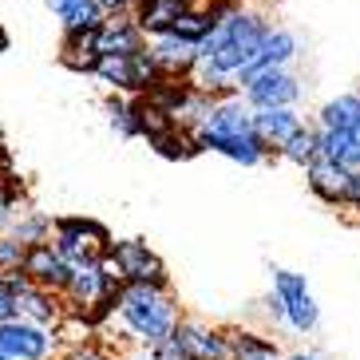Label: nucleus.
Returning <instances> with one entry per match:
<instances>
[{
  "label": "nucleus",
  "mask_w": 360,
  "mask_h": 360,
  "mask_svg": "<svg viewBox=\"0 0 360 360\" xmlns=\"http://www.w3.org/2000/svg\"><path fill=\"white\" fill-rule=\"evenodd\" d=\"M277 159H285V162H293V167H301L305 170L309 162L317 159V127L313 123H301V127L293 131V135L281 143V147L274 150Z\"/></svg>",
  "instance_id": "obj_24"
},
{
  "label": "nucleus",
  "mask_w": 360,
  "mask_h": 360,
  "mask_svg": "<svg viewBox=\"0 0 360 360\" xmlns=\"http://www.w3.org/2000/svg\"><path fill=\"white\" fill-rule=\"evenodd\" d=\"M8 48H12V36L4 32V28H0V52H8Z\"/></svg>",
  "instance_id": "obj_32"
},
{
  "label": "nucleus",
  "mask_w": 360,
  "mask_h": 360,
  "mask_svg": "<svg viewBox=\"0 0 360 360\" xmlns=\"http://www.w3.org/2000/svg\"><path fill=\"white\" fill-rule=\"evenodd\" d=\"M91 75H96L107 91H123V96H143V91H150L162 79L159 64L150 60L147 48L143 52H131V56H107L103 52L96 60V68H91Z\"/></svg>",
  "instance_id": "obj_4"
},
{
  "label": "nucleus",
  "mask_w": 360,
  "mask_h": 360,
  "mask_svg": "<svg viewBox=\"0 0 360 360\" xmlns=\"http://www.w3.org/2000/svg\"><path fill=\"white\" fill-rule=\"evenodd\" d=\"M345 206L360 210V170H349V186H345Z\"/></svg>",
  "instance_id": "obj_30"
},
{
  "label": "nucleus",
  "mask_w": 360,
  "mask_h": 360,
  "mask_svg": "<svg viewBox=\"0 0 360 360\" xmlns=\"http://www.w3.org/2000/svg\"><path fill=\"white\" fill-rule=\"evenodd\" d=\"M52 352V333L24 317L0 321V356L4 360H44Z\"/></svg>",
  "instance_id": "obj_9"
},
{
  "label": "nucleus",
  "mask_w": 360,
  "mask_h": 360,
  "mask_svg": "<svg viewBox=\"0 0 360 360\" xmlns=\"http://www.w3.org/2000/svg\"><path fill=\"white\" fill-rule=\"evenodd\" d=\"M16 317V293H12L8 285H4V277H0V321Z\"/></svg>",
  "instance_id": "obj_29"
},
{
  "label": "nucleus",
  "mask_w": 360,
  "mask_h": 360,
  "mask_svg": "<svg viewBox=\"0 0 360 360\" xmlns=\"http://www.w3.org/2000/svg\"><path fill=\"white\" fill-rule=\"evenodd\" d=\"M0 360H4V356H0Z\"/></svg>",
  "instance_id": "obj_37"
},
{
  "label": "nucleus",
  "mask_w": 360,
  "mask_h": 360,
  "mask_svg": "<svg viewBox=\"0 0 360 360\" xmlns=\"http://www.w3.org/2000/svg\"><path fill=\"white\" fill-rule=\"evenodd\" d=\"M147 48V36L135 24L131 12H107L103 24H99V56H131Z\"/></svg>",
  "instance_id": "obj_13"
},
{
  "label": "nucleus",
  "mask_w": 360,
  "mask_h": 360,
  "mask_svg": "<svg viewBox=\"0 0 360 360\" xmlns=\"http://www.w3.org/2000/svg\"><path fill=\"white\" fill-rule=\"evenodd\" d=\"M305 182L321 202L340 206V202H345V186H349V170L340 167V162L325 159V155H317V159L305 167Z\"/></svg>",
  "instance_id": "obj_15"
},
{
  "label": "nucleus",
  "mask_w": 360,
  "mask_h": 360,
  "mask_svg": "<svg viewBox=\"0 0 360 360\" xmlns=\"http://www.w3.org/2000/svg\"><path fill=\"white\" fill-rule=\"evenodd\" d=\"M24 257V242H16L8 230L0 233V269H16Z\"/></svg>",
  "instance_id": "obj_28"
},
{
  "label": "nucleus",
  "mask_w": 360,
  "mask_h": 360,
  "mask_svg": "<svg viewBox=\"0 0 360 360\" xmlns=\"http://www.w3.org/2000/svg\"><path fill=\"white\" fill-rule=\"evenodd\" d=\"M186 4H202V0H186Z\"/></svg>",
  "instance_id": "obj_34"
},
{
  "label": "nucleus",
  "mask_w": 360,
  "mask_h": 360,
  "mask_svg": "<svg viewBox=\"0 0 360 360\" xmlns=\"http://www.w3.org/2000/svg\"><path fill=\"white\" fill-rule=\"evenodd\" d=\"M103 115H107V127L115 131L119 139H139V123H135L131 96H123V91H107L103 96Z\"/></svg>",
  "instance_id": "obj_25"
},
{
  "label": "nucleus",
  "mask_w": 360,
  "mask_h": 360,
  "mask_svg": "<svg viewBox=\"0 0 360 360\" xmlns=\"http://www.w3.org/2000/svg\"><path fill=\"white\" fill-rule=\"evenodd\" d=\"M8 233L16 238V242L24 245H32V242H48L52 238V214H44V210H16L8 218Z\"/></svg>",
  "instance_id": "obj_23"
},
{
  "label": "nucleus",
  "mask_w": 360,
  "mask_h": 360,
  "mask_svg": "<svg viewBox=\"0 0 360 360\" xmlns=\"http://www.w3.org/2000/svg\"><path fill=\"white\" fill-rule=\"evenodd\" d=\"M107 265L119 274V281H139V285H155V289H167L170 277H167V265L159 262V254L150 250L147 242H139V238H123L107 245Z\"/></svg>",
  "instance_id": "obj_6"
},
{
  "label": "nucleus",
  "mask_w": 360,
  "mask_h": 360,
  "mask_svg": "<svg viewBox=\"0 0 360 360\" xmlns=\"http://www.w3.org/2000/svg\"><path fill=\"white\" fill-rule=\"evenodd\" d=\"M317 127H328V131H360V96H356V91H349V96L328 99V103L317 111Z\"/></svg>",
  "instance_id": "obj_22"
},
{
  "label": "nucleus",
  "mask_w": 360,
  "mask_h": 360,
  "mask_svg": "<svg viewBox=\"0 0 360 360\" xmlns=\"http://www.w3.org/2000/svg\"><path fill=\"white\" fill-rule=\"evenodd\" d=\"M233 84L254 111L257 107H297L301 99V75L293 68H257V72H242Z\"/></svg>",
  "instance_id": "obj_5"
},
{
  "label": "nucleus",
  "mask_w": 360,
  "mask_h": 360,
  "mask_svg": "<svg viewBox=\"0 0 360 360\" xmlns=\"http://www.w3.org/2000/svg\"><path fill=\"white\" fill-rule=\"evenodd\" d=\"M16 317L24 321H32V325H56V321L64 317V309H60V293H52V289H44V285H28L16 289Z\"/></svg>",
  "instance_id": "obj_16"
},
{
  "label": "nucleus",
  "mask_w": 360,
  "mask_h": 360,
  "mask_svg": "<svg viewBox=\"0 0 360 360\" xmlns=\"http://www.w3.org/2000/svg\"><path fill=\"white\" fill-rule=\"evenodd\" d=\"M226 356H233V360H274L277 345L257 337V333H230V337H226Z\"/></svg>",
  "instance_id": "obj_26"
},
{
  "label": "nucleus",
  "mask_w": 360,
  "mask_h": 360,
  "mask_svg": "<svg viewBox=\"0 0 360 360\" xmlns=\"http://www.w3.org/2000/svg\"><path fill=\"white\" fill-rule=\"evenodd\" d=\"M147 52H150V60L159 64L162 75H191L194 64H198V44L182 40V36H174V32L147 36Z\"/></svg>",
  "instance_id": "obj_12"
},
{
  "label": "nucleus",
  "mask_w": 360,
  "mask_h": 360,
  "mask_svg": "<svg viewBox=\"0 0 360 360\" xmlns=\"http://www.w3.org/2000/svg\"><path fill=\"white\" fill-rule=\"evenodd\" d=\"M84 360H99V356H84Z\"/></svg>",
  "instance_id": "obj_36"
},
{
  "label": "nucleus",
  "mask_w": 360,
  "mask_h": 360,
  "mask_svg": "<svg viewBox=\"0 0 360 360\" xmlns=\"http://www.w3.org/2000/svg\"><path fill=\"white\" fill-rule=\"evenodd\" d=\"M186 8H191L186 0H135V4H131V16H135V24L143 28V36H162V32L174 28V20H179Z\"/></svg>",
  "instance_id": "obj_18"
},
{
  "label": "nucleus",
  "mask_w": 360,
  "mask_h": 360,
  "mask_svg": "<svg viewBox=\"0 0 360 360\" xmlns=\"http://www.w3.org/2000/svg\"><path fill=\"white\" fill-rule=\"evenodd\" d=\"M99 4H103V12H131L135 0H99Z\"/></svg>",
  "instance_id": "obj_31"
},
{
  "label": "nucleus",
  "mask_w": 360,
  "mask_h": 360,
  "mask_svg": "<svg viewBox=\"0 0 360 360\" xmlns=\"http://www.w3.org/2000/svg\"><path fill=\"white\" fill-rule=\"evenodd\" d=\"M301 123H305V115H301L297 107H257V111H254V131L274 150L281 147V143H285Z\"/></svg>",
  "instance_id": "obj_19"
},
{
  "label": "nucleus",
  "mask_w": 360,
  "mask_h": 360,
  "mask_svg": "<svg viewBox=\"0 0 360 360\" xmlns=\"http://www.w3.org/2000/svg\"><path fill=\"white\" fill-rule=\"evenodd\" d=\"M289 360H317V356H289Z\"/></svg>",
  "instance_id": "obj_33"
},
{
  "label": "nucleus",
  "mask_w": 360,
  "mask_h": 360,
  "mask_svg": "<svg viewBox=\"0 0 360 360\" xmlns=\"http://www.w3.org/2000/svg\"><path fill=\"white\" fill-rule=\"evenodd\" d=\"M99 60V28H79V32H64L60 40V64L75 75H91Z\"/></svg>",
  "instance_id": "obj_17"
},
{
  "label": "nucleus",
  "mask_w": 360,
  "mask_h": 360,
  "mask_svg": "<svg viewBox=\"0 0 360 360\" xmlns=\"http://www.w3.org/2000/svg\"><path fill=\"white\" fill-rule=\"evenodd\" d=\"M317 127V123H313ZM317 155L340 162L345 170H360V131H328L317 127Z\"/></svg>",
  "instance_id": "obj_20"
},
{
  "label": "nucleus",
  "mask_w": 360,
  "mask_h": 360,
  "mask_svg": "<svg viewBox=\"0 0 360 360\" xmlns=\"http://www.w3.org/2000/svg\"><path fill=\"white\" fill-rule=\"evenodd\" d=\"M150 143V150L159 155V159H170V162H186V159H194V155H202L198 150V143H194V131H186V127H167V131H159L155 139H147Z\"/></svg>",
  "instance_id": "obj_21"
},
{
  "label": "nucleus",
  "mask_w": 360,
  "mask_h": 360,
  "mask_svg": "<svg viewBox=\"0 0 360 360\" xmlns=\"http://www.w3.org/2000/svg\"><path fill=\"white\" fill-rule=\"evenodd\" d=\"M52 245L64 254V262L103 257L111 245V230L96 218H52Z\"/></svg>",
  "instance_id": "obj_7"
},
{
  "label": "nucleus",
  "mask_w": 360,
  "mask_h": 360,
  "mask_svg": "<svg viewBox=\"0 0 360 360\" xmlns=\"http://www.w3.org/2000/svg\"><path fill=\"white\" fill-rule=\"evenodd\" d=\"M162 360H179V356H162Z\"/></svg>",
  "instance_id": "obj_35"
},
{
  "label": "nucleus",
  "mask_w": 360,
  "mask_h": 360,
  "mask_svg": "<svg viewBox=\"0 0 360 360\" xmlns=\"http://www.w3.org/2000/svg\"><path fill=\"white\" fill-rule=\"evenodd\" d=\"M20 269L28 274V281H32V285H44V289H52V293H64L68 277H72V265H68L64 254L52 245V238H48V242L24 245Z\"/></svg>",
  "instance_id": "obj_11"
},
{
  "label": "nucleus",
  "mask_w": 360,
  "mask_h": 360,
  "mask_svg": "<svg viewBox=\"0 0 360 360\" xmlns=\"http://www.w3.org/2000/svg\"><path fill=\"white\" fill-rule=\"evenodd\" d=\"M115 309L119 321L127 325L131 337H139L143 345H159V340L170 337V328L179 321V309L167 297V289L155 285H139V281H123L115 293Z\"/></svg>",
  "instance_id": "obj_3"
},
{
  "label": "nucleus",
  "mask_w": 360,
  "mask_h": 360,
  "mask_svg": "<svg viewBox=\"0 0 360 360\" xmlns=\"http://www.w3.org/2000/svg\"><path fill=\"white\" fill-rule=\"evenodd\" d=\"M274 293L281 301L285 321L297 333H309V328L317 325V301H313V293H309L301 274H293V269H274Z\"/></svg>",
  "instance_id": "obj_10"
},
{
  "label": "nucleus",
  "mask_w": 360,
  "mask_h": 360,
  "mask_svg": "<svg viewBox=\"0 0 360 360\" xmlns=\"http://www.w3.org/2000/svg\"><path fill=\"white\" fill-rule=\"evenodd\" d=\"M297 56H301V40H297V32H289V28H281V24H269V32H265L262 44H257V56L250 60L245 72H257V68H289ZM238 75H233V79H238Z\"/></svg>",
  "instance_id": "obj_14"
},
{
  "label": "nucleus",
  "mask_w": 360,
  "mask_h": 360,
  "mask_svg": "<svg viewBox=\"0 0 360 360\" xmlns=\"http://www.w3.org/2000/svg\"><path fill=\"white\" fill-rule=\"evenodd\" d=\"M103 4L99 0H72L56 20H60V32H79V28H99L103 24Z\"/></svg>",
  "instance_id": "obj_27"
},
{
  "label": "nucleus",
  "mask_w": 360,
  "mask_h": 360,
  "mask_svg": "<svg viewBox=\"0 0 360 360\" xmlns=\"http://www.w3.org/2000/svg\"><path fill=\"white\" fill-rule=\"evenodd\" d=\"M167 345L179 360H226V337L202 321H174Z\"/></svg>",
  "instance_id": "obj_8"
},
{
  "label": "nucleus",
  "mask_w": 360,
  "mask_h": 360,
  "mask_svg": "<svg viewBox=\"0 0 360 360\" xmlns=\"http://www.w3.org/2000/svg\"><path fill=\"white\" fill-rule=\"evenodd\" d=\"M194 143H198V150L226 155V159L242 162V167H257V162H265L274 155L269 143L254 131V107L242 99V91L214 99L210 111L194 127Z\"/></svg>",
  "instance_id": "obj_1"
},
{
  "label": "nucleus",
  "mask_w": 360,
  "mask_h": 360,
  "mask_svg": "<svg viewBox=\"0 0 360 360\" xmlns=\"http://www.w3.org/2000/svg\"><path fill=\"white\" fill-rule=\"evenodd\" d=\"M269 24H274V20H269L265 12L238 4L230 16L218 20V28H214L210 36H202L198 60H202V64H210L214 72H222L226 79H233V75L245 72L250 60L257 56V44L265 40ZM233 87H238V84H233Z\"/></svg>",
  "instance_id": "obj_2"
}]
</instances>
